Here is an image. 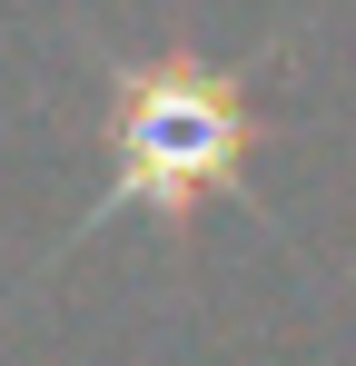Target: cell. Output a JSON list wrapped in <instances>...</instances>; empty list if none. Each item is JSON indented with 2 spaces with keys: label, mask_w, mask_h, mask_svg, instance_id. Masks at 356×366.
Masks as SVG:
<instances>
[{
  "label": "cell",
  "mask_w": 356,
  "mask_h": 366,
  "mask_svg": "<svg viewBox=\"0 0 356 366\" xmlns=\"http://www.w3.org/2000/svg\"><path fill=\"white\" fill-rule=\"evenodd\" d=\"M247 149H257V109L247 79L198 50H159V60H109V179H99V218H198L208 198L247 188Z\"/></svg>",
  "instance_id": "obj_1"
}]
</instances>
